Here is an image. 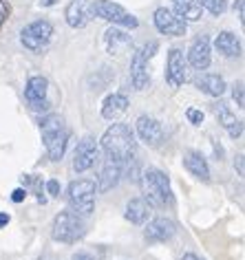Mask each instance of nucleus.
Instances as JSON below:
<instances>
[{"instance_id": "nucleus-34", "label": "nucleus", "mask_w": 245, "mask_h": 260, "mask_svg": "<svg viewBox=\"0 0 245 260\" xmlns=\"http://www.w3.org/2000/svg\"><path fill=\"white\" fill-rule=\"evenodd\" d=\"M236 168H238V174L243 177V154H238L236 157Z\"/></svg>"}, {"instance_id": "nucleus-20", "label": "nucleus", "mask_w": 245, "mask_h": 260, "mask_svg": "<svg viewBox=\"0 0 245 260\" xmlns=\"http://www.w3.org/2000/svg\"><path fill=\"white\" fill-rule=\"evenodd\" d=\"M172 7H175V14L186 22L201 20V14H203L201 0H172Z\"/></svg>"}, {"instance_id": "nucleus-1", "label": "nucleus", "mask_w": 245, "mask_h": 260, "mask_svg": "<svg viewBox=\"0 0 245 260\" xmlns=\"http://www.w3.org/2000/svg\"><path fill=\"white\" fill-rule=\"evenodd\" d=\"M137 141H135L133 130L126 123H113L111 128L102 137V150H104L106 159L115 161V164H128L135 154Z\"/></svg>"}, {"instance_id": "nucleus-30", "label": "nucleus", "mask_w": 245, "mask_h": 260, "mask_svg": "<svg viewBox=\"0 0 245 260\" xmlns=\"http://www.w3.org/2000/svg\"><path fill=\"white\" fill-rule=\"evenodd\" d=\"M157 49H159V44H157V42H150V44H146V47L139 49V51H141V55H144L146 60H148V57L155 55V51H157Z\"/></svg>"}, {"instance_id": "nucleus-5", "label": "nucleus", "mask_w": 245, "mask_h": 260, "mask_svg": "<svg viewBox=\"0 0 245 260\" xmlns=\"http://www.w3.org/2000/svg\"><path fill=\"white\" fill-rule=\"evenodd\" d=\"M84 234H86L84 220L71 210L57 214L53 220V227H51V236L55 240H60V243H77Z\"/></svg>"}, {"instance_id": "nucleus-9", "label": "nucleus", "mask_w": 245, "mask_h": 260, "mask_svg": "<svg viewBox=\"0 0 245 260\" xmlns=\"http://www.w3.org/2000/svg\"><path fill=\"white\" fill-rule=\"evenodd\" d=\"M98 141H95L93 137H84L77 144L75 148V154H73V170L75 172H86L91 170L93 164L98 161Z\"/></svg>"}, {"instance_id": "nucleus-22", "label": "nucleus", "mask_w": 245, "mask_h": 260, "mask_svg": "<svg viewBox=\"0 0 245 260\" xmlns=\"http://www.w3.org/2000/svg\"><path fill=\"white\" fill-rule=\"evenodd\" d=\"M47 86H49L47 77H42V75L29 77L27 88H24V97H27V102H29V104L44 102V100H47Z\"/></svg>"}, {"instance_id": "nucleus-19", "label": "nucleus", "mask_w": 245, "mask_h": 260, "mask_svg": "<svg viewBox=\"0 0 245 260\" xmlns=\"http://www.w3.org/2000/svg\"><path fill=\"white\" fill-rule=\"evenodd\" d=\"M146 57L141 55V51H135L133 60H131V82L133 86L137 90H144L148 86V82H150V77H148V71H146Z\"/></svg>"}, {"instance_id": "nucleus-12", "label": "nucleus", "mask_w": 245, "mask_h": 260, "mask_svg": "<svg viewBox=\"0 0 245 260\" xmlns=\"http://www.w3.org/2000/svg\"><path fill=\"white\" fill-rule=\"evenodd\" d=\"M175 232H177V225L172 223L170 218L161 216V218H155L148 223L144 236H146L148 243H166V240H170L175 236Z\"/></svg>"}, {"instance_id": "nucleus-13", "label": "nucleus", "mask_w": 245, "mask_h": 260, "mask_svg": "<svg viewBox=\"0 0 245 260\" xmlns=\"http://www.w3.org/2000/svg\"><path fill=\"white\" fill-rule=\"evenodd\" d=\"M137 135L146 146H159L161 137H164V130H161V123L155 117L141 115L137 119Z\"/></svg>"}, {"instance_id": "nucleus-21", "label": "nucleus", "mask_w": 245, "mask_h": 260, "mask_svg": "<svg viewBox=\"0 0 245 260\" xmlns=\"http://www.w3.org/2000/svg\"><path fill=\"white\" fill-rule=\"evenodd\" d=\"M197 88H201L205 95L210 97H221L225 93V80L217 73H203L197 77Z\"/></svg>"}, {"instance_id": "nucleus-32", "label": "nucleus", "mask_w": 245, "mask_h": 260, "mask_svg": "<svg viewBox=\"0 0 245 260\" xmlns=\"http://www.w3.org/2000/svg\"><path fill=\"white\" fill-rule=\"evenodd\" d=\"M24 199H27V190H22V187H18V190H14V194H11L14 203H22Z\"/></svg>"}, {"instance_id": "nucleus-4", "label": "nucleus", "mask_w": 245, "mask_h": 260, "mask_svg": "<svg viewBox=\"0 0 245 260\" xmlns=\"http://www.w3.org/2000/svg\"><path fill=\"white\" fill-rule=\"evenodd\" d=\"M95 181L91 179H80L73 181L67 190V199H69V207L71 212L77 216H88L95 210Z\"/></svg>"}, {"instance_id": "nucleus-8", "label": "nucleus", "mask_w": 245, "mask_h": 260, "mask_svg": "<svg viewBox=\"0 0 245 260\" xmlns=\"http://www.w3.org/2000/svg\"><path fill=\"white\" fill-rule=\"evenodd\" d=\"M155 27H157V31L164 34V36L179 38V36H186L188 24H186V20H181L172 9L159 7L157 11H155Z\"/></svg>"}, {"instance_id": "nucleus-28", "label": "nucleus", "mask_w": 245, "mask_h": 260, "mask_svg": "<svg viewBox=\"0 0 245 260\" xmlns=\"http://www.w3.org/2000/svg\"><path fill=\"white\" fill-rule=\"evenodd\" d=\"M186 115H188V119L195 123V126H199V123L203 121V113H201V110H197V108H190Z\"/></svg>"}, {"instance_id": "nucleus-6", "label": "nucleus", "mask_w": 245, "mask_h": 260, "mask_svg": "<svg viewBox=\"0 0 245 260\" xmlns=\"http://www.w3.org/2000/svg\"><path fill=\"white\" fill-rule=\"evenodd\" d=\"M91 14L102 18V20H106V22L119 24V27H128V29H135L139 24L137 18L133 14H128L121 5L113 3V0H95V5H91Z\"/></svg>"}, {"instance_id": "nucleus-16", "label": "nucleus", "mask_w": 245, "mask_h": 260, "mask_svg": "<svg viewBox=\"0 0 245 260\" xmlns=\"http://www.w3.org/2000/svg\"><path fill=\"white\" fill-rule=\"evenodd\" d=\"M128 97L126 95H121V93H113V95H108L104 104H102V117L108 121H117L121 115L128 110Z\"/></svg>"}, {"instance_id": "nucleus-14", "label": "nucleus", "mask_w": 245, "mask_h": 260, "mask_svg": "<svg viewBox=\"0 0 245 260\" xmlns=\"http://www.w3.org/2000/svg\"><path fill=\"white\" fill-rule=\"evenodd\" d=\"M212 113L217 115V119H219V123L228 130V135L232 139H238L243 135V121H238L234 115H232V110L225 106L223 102H219V104H215L212 106Z\"/></svg>"}, {"instance_id": "nucleus-23", "label": "nucleus", "mask_w": 245, "mask_h": 260, "mask_svg": "<svg viewBox=\"0 0 245 260\" xmlns=\"http://www.w3.org/2000/svg\"><path fill=\"white\" fill-rule=\"evenodd\" d=\"M215 47L219 49V53H223L225 57H238L241 55V42L236 40L234 34L230 31H221L215 40Z\"/></svg>"}, {"instance_id": "nucleus-25", "label": "nucleus", "mask_w": 245, "mask_h": 260, "mask_svg": "<svg viewBox=\"0 0 245 260\" xmlns=\"http://www.w3.org/2000/svg\"><path fill=\"white\" fill-rule=\"evenodd\" d=\"M106 44H108V51H111V53H119L121 47H128V44H131V38H128L121 29L111 27L106 31Z\"/></svg>"}, {"instance_id": "nucleus-29", "label": "nucleus", "mask_w": 245, "mask_h": 260, "mask_svg": "<svg viewBox=\"0 0 245 260\" xmlns=\"http://www.w3.org/2000/svg\"><path fill=\"white\" fill-rule=\"evenodd\" d=\"M9 3H5V0H0V27H3L5 22H7V18H9Z\"/></svg>"}, {"instance_id": "nucleus-38", "label": "nucleus", "mask_w": 245, "mask_h": 260, "mask_svg": "<svg viewBox=\"0 0 245 260\" xmlns=\"http://www.w3.org/2000/svg\"><path fill=\"white\" fill-rule=\"evenodd\" d=\"M53 3H55V0H42V7H51Z\"/></svg>"}, {"instance_id": "nucleus-33", "label": "nucleus", "mask_w": 245, "mask_h": 260, "mask_svg": "<svg viewBox=\"0 0 245 260\" xmlns=\"http://www.w3.org/2000/svg\"><path fill=\"white\" fill-rule=\"evenodd\" d=\"M73 260H95V258L91 256V253H75Z\"/></svg>"}, {"instance_id": "nucleus-18", "label": "nucleus", "mask_w": 245, "mask_h": 260, "mask_svg": "<svg viewBox=\"0 0 245 260\" xmlns=\"http://www.w3.org/2000/svg\"><path fill=\"white\" fill-rule=\"evenodd\" d=\"M119 177H121V166L115 164V161H111V159H106L104 168H102V172L98 177V185H95V187H98V192L113 190V187L119 183Z\"/></svg>"}, {"instance_id": "nucleus-17", "label": "nucleus", "mask_w": 245, "mask_h": 260, "mask_svg": "<svg viewBox=\"0 0 245 260\" xmlns=\"http://www.w3.org/2000/svg\"><path fill=\"white\" fill-rule=\"evenodd\" d=\"M183 166L190 174H195L199 181L208 183L210 181V168H208V161L203 159L201 152H195V150H188L183 154Z\"/></svg>"}, {"instance_id": "nucleus-10", "label": "nucleus", "mask_w": 245, "mask_h": 260, "mask_svg": "<svg viewBox=\"0 0 245 260\" xmlns=\"http://www.w3.org/2000/svg\"><path fill=\"white\" fill-rule=\"evenodd\" d=\"M64 18H67V24L71 29H84L88 20H91V5H88V0H69Z\"/></svg>"}, {"instance_id": "nucleus-26", "label": "nucleus", "mask_w": 245, "mask_h": 260, "mask_svg": "<svg viewBox=\"0 0 245 260\" xmlns=\"http://www.w3.org/2000/svg\"><path fill=\"white\" fill-rule=\"evenodd\" d=\"M203 9H208L212 16H221L225 9H228V3L225 0H201Z\"/></svg>"}, {"instance_id": "nucleus-31", "label": "nucleus", "mask_w": 245, "mask_h": 260, "mask_svg": "<svg viewBox=\"0 0 245 260\" xmlns=\"http://www.w3.org/2000/svg\"><path fill=\"white\" fill-rule=\"evenodd\" d=\"M47 192L51 194V197H60V183H57L55 179H51L47 183Z\"/></svg>"}, {"instance_id": "nucleus-35", "label": "nucleus", "mask_w": 245, "mask_h": 260, "mask_svg": "<svg viewBox=\"0 0 245 260\" xmlns=\"http://www.w3.org/2000/svg\"><path fill=\"white\" fill-rule=\"evenodd\" d=\"M9 223V214H5V212H0V227H5Z\"/></svg>"}, {"instance_id": "nucleus-36", "label": "nucleus", "mask_w": 245, "mask_h": 260, "mask_svg": "<svg viewBox=\"0 0 245 260\" xmlns=\"http://www.w3.org/2000/svg\"><path fill=\"white\" fill-rule=\"evenodd\" d=\"M234 9L238 11V16L243 18V0H236V5H234Z\"/></svg>"}, {"instance_id": "nucleus-2", "label": "nucleus", "mask_w": 245, "mask_h": 260, "mask_svg": "<svg viewBox=\"0 0 245 260\" xmlns=\"http://www.w3.org/2000/svg\"><path fill=\"white\" fill-rule=\"evenodd\" d=\"M141 192H144V201L152 207H166L172 203V190H170V181L161 170L148 168L139 179Z\"/></svg>"}, {"instance_id": "nucleus-15", "label": "nucleus", "mask_w": 245, "mask_h": 260, "mask_svg": "<svg viewBox=\"0 0 245 260\" xmlns=\"http://www.w3.org/2000/svg\"><path fill=\"white\" fill-rule=\"evenodd\" d=\"M210 42H208V38L201 36V38H197L195 42H192V47H190V53H188V62H190V67L192 69H197V71H205L210 67Z\"/></svg>"}, {"instance_id": "nucleus-7", "label": "nucleus", "mask_w": 245, "mask_h": 260, "mask_svg": "<svg viewBox=\"0 0 245 260\" xmlns=\"http://www.w3.org/2000/svg\"><path fill=\"white\" fill-rule=\"evenodd\" d=\"M51 36H53V24L47 20H36L22 29L20 42L29 51H42L51 42Z\"/></svg>"}, {"instance_id": "nucleus-27", "label": "nucleus", "mask_w": 245, "mask_h": 260, "mask_svg": "<svg viewBox=\"0 0 245 260\" xmlns=\"http://www.w3.org/2000/svg\"><path fill=\"white\" fill-rule=\"evenodd\" d=\"M232 97H234V102H236V106L238 108H243L245 106V97H243V82H238L232 86Z\"/></svg>"}, {"instance_id": "nucleus-37", "label": "nucleus", "mask_w": 245, "mask_h": 260, "mask_svg": "<svg viewBox=\"0 0 245 260\" xmlns=\"http://www.w3.org/2000/svg\"><path fill=\"white\" fill-rule=\"evenodd\" d=\"M183 260H201L197 253H183Z\"/></svg>"}, {"instance_id": "nucleus-11", "label": "nucleus", "mask_w": 245, "mask_h": 260, "mask_svg": "<svg viewBox=\"0 0 245 260\" xmlns=\"http://www.w3.org/2000/svg\"><path fill=\"white\" fill-rule=\"evenodd\" d=\"M166 80L172 88L181 86L186 82V57L179 49H172L168 53V62H166Z\"/></svg>"}, {"instance_id": "nucleus-24", "label": "nucleus", "mask_w": 245, "mask_h": 260, "mask_svg": "<svg viewBox=\"0 0 245 260\" xmlns=\"http://www.w3.org/2000/svg\"><path fill=\"white\" fill-rule=\"evenodd\" d=\"M148 203L144 199H133V201H128V205H126V220H131L133 225H141V223H146V218H148Z\"/></svg>"}, {"instance_id": "nucleus-3", "label": "nucleus", "mask_w": 245, "mask_h": 260, "mask_svg": "<svg viewBox=\"0 0 245 260\" xmlns=\"http://www.w3.org/2000/svg\"><path fill=\"white\" fill-rule=\"evenodd\" d=\"M40 130H42V141H44V148H47L49 159L62 161L64 150H67V144H69V130L64 126V119L60 115L44 117L40 123Z\"/></svg>"}]
</instances>
